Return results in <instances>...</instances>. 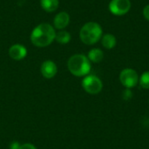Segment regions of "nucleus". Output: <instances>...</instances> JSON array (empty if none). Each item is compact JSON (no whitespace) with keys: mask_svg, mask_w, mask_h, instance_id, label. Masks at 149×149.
<instances>
[{"mask_svg":"<svg viewBox=\"0 0 149 149\" xmlns=\"http://www.w3.org/2000/svg\"><path fill=\"white\" fill-rule=\"evenodd\" d=\"M56 37L55 28L46 23L37 25L31 33V41L37 47H46L50 45Z\"/></svg>","mask_w":149,"mask_h":149,"instance_id":"f257e3e1","label":"nucleus"},{"mask_svg":"<svg viewBox=\"0 0 149 149\" xmlns=\"http://www.w3.org/2000/svg\"><path fill=\"white\" fill-rule=\"evenodd\" d=\"M67 67L72 75L84 77L88 75L91 71V62L84 54H74L68 59Z\"/></svg>","mask_w":149,"mask_h":149,"instance_id":"f03ea898","label":"nucleus"},{"mask_svg":"<svg viewBox=\"0 0 149 149\" xmlns=\"http://www.w3.org/2000/svg\"><path fill=\"white\" fill-rule=\"evenodd\" d=\"M102 33V28L98 23L88 22L81 27L79 31V38L84 44L92 45L101 39Z\"/></svg>","mask_w":149,"mask_h":149,"instance_id":"7ed1b4c3","label":"nucleus"},{"mask_svg":"<svg viewBox=\"0 0 149 149\" xmlns=\"http://www.w3.org/2000/svg\"><path fill=\"white\" fill-rule=\"evenodd\" d=\"M83 89L89 94L95 95L100 93L103 88L101 79L95 75H86L81 82Z\"/></svg>","mask_w":149,"mask_h":149,"instance_id":"20e7f679","label":"nucleus"},{"mask_svg":"<svg viewBox=\"0 0 149 149\" xmlns=\"http://www.w3.org/2000/svg\"><path fill=\"white\" fill-rule=\"evenodd\" d=\"M119 78L122 86L128 89L136 86L140 79L137 72L132 68H126L122 70L120 73Z\"/></svg>","mask_w":149,"mask_h":149,"instance_id":"39448f33","label":"nucleus"},{"mask_svg":"<svg viewBox=\"0 0 149 149\" xmlns=\"http://www.w3.org/2000/svg\"><path fill=\"white\" fill-rule=\"evenodd\" d=\"M109 10L115 16H123L131 9L130 0H112L109 3Z\"/></svg>","mask_w":149,"mask_h":149,"instance_id":"423d86ee","label":"nucleus"},{"mask_svg":"<svg viewBox=\"0 0 149 149\" xmlns=\"http://www.w3.org/2000/svg\"><path fill=\"white\" fill-rule=\"evenodd\" d=\"M40 72L45 79H52L58 72V67L53 61L45 60L41 65Z\"/></svg>","mask_w":149,"mask_h":149,"instance_id":"0eeeda50","label":"nucleus"},{"mask_svg":"<svg viewBox=\"0 0 149 149\" xmlns=\"http://www.w3.org/2000/svg\"><path fill=\"white\" fill-rule=\"evenodd\" d=\"M27 55V49L20 44H15L9 49V56L14 60H22Z\"/></svg>","mask_w":149,"mask_h":149,"instance_id":"6e6552de","label":"nucleus"},{"mask_svg":"<svg viewBox=\"0 0 149 149\" xmlns=\"http://www.w3.org/2000/svg\"><path fill=\"white\" fill-rule=\"evenodd\" d=\"M70 23V16L66 11L58 13L53 20V27L58 30H64Z\"/></svg>","mask_w":149,"mask_h":149,"instance_id":"1a4fd4ad","label":"nucleus"},{"mask_svg":"<svg viewBox=\"0 0 149 149\" xmlns=\"http://www.w3.org/2000/svg\"><path fill=\"white\" fill-rule=\"evenodd\" d=\"M101 43L102 45L108 50H111L113 48H114V46L117 44V40L115 36H113L111 33H107L104 36H102L101 38Z\"/></svg>","mask_w":149,"mask_h":149,"instance_id":"9d476101","label":"nucleus"},{"mask_svg":"<svg viewBox=\"0 0 149 149\" xmlns=\"http://www.w3.org/2000/svg\"><path fill=\"white\" fill-rule=\"evenodd\" d=\"M40 4L44 10L51 13V12L55 11L58 9L59 1L58 0H40Z\"/></svg>","mask_w":149,"mask_h":149,"instance_id":"9b49d317","label":"nucleus"},{"mask_svg":"<svg viewBox=\"0 0 149 149\" xmlns=\"http://www.w3.org/2000/svg\"><path fill=\"white\" fill-rule=\"evenodd\" d=\"M88 59L90 60V62L93 63H100L102 61L103 58H104V53L103 52L99 49V48H93L92 50L89 51L88 55H87Z\"/></svg>","mask_w":149,"mask_h":149,"instance_id":"f8f14e48","label":"nucleus"},{"mask_svg":"<svg viewBox=\"0 0 149 149\" xmlns=\"http://www.w3.org/2000/svg\"><path fill=\"white\" fill-rule=\"evenodd\" d=\"M55 39L58 43L61 44V45H65L68 44L71 40V34L64 30H60L58 32L56 33V37Z\"/></svg>","mask_w":149,"mask_h":149,"instance_id":"ddd939ff","label":"nucleus"},{"mask_svg":"<svg viewBox=\"0 0 149 149\" xmlns=\"http://www.w3.org/2000/svg\"><path fill=\"white\" fill-rule=\"evenodd\" d=\"M139 83L142 88L149 89V71L143 72L141 75V77L139 79Z\"/></svg>","mask_w":149,"mask_h":149,"instance_id":"4468645a","label":"nucleus"},{"mask_svg":"<svg viewBox=\"0 0 149 149\" xmlns=\"http://www.w3.org/2000/svg\"><path fill=\"white\" fill-rule=\"evenodd\" d=\"M122 97L125 100H130L133 97V93L131 91V89H128V88H126L122 93Z\"/></svg>","mask_w":149,"mask_h":149,"instance_id":"2eb2a0df","label":"nucleus"},{"mask_svg":"<svg viewBox=\"0 0 149 149\" xmlns=\"http://www.w3.org/2000/svg\"><path fill=\"white\" fill-rule=\"evenodd\" d=\"M19 149H37V148L33 145V144H31V143H24V144H22L20 146Z\"/></svg>","mask_w":149,"mask_h":149,"instance_id":"dca6fc26","label":"nucleus"},{"mask_svg":"<svg viewBox=\"0 0 149 149\" xmlns=\"http://www.w3.org/2000/svg\"><path fill=\"white\" fill-rule=\"evenodd\" d=\"M143 16L145 17V18L149 21V4L146 5L143 9Z\"/></svg>","mask_w":149,"mask_h":149,"instance_id":"f3484780","label":"nucleus"},{"mask_svg":"<svg viewBox=\"0 0 149 149\" xmlns=\"http://www.w3.org/2000/svg\"><path fill=\"white\" fill-rule=\"evenodd\" d=\"M21 144L18 141H12L10 144V149H19Z\"/></svg>","mask_w":149,"mask_h":149,"instance_id":"a211bd4d","label":"nucleus"}]
</instances>
